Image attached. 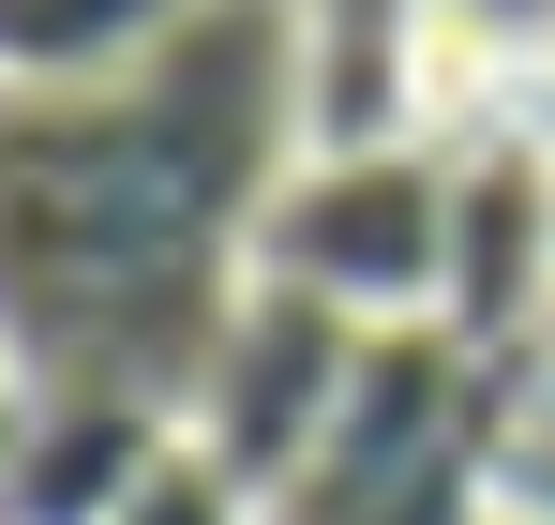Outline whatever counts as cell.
Masks as SVG:
<instances>
[{
  "label": "cell",
  "mask_w": 555,
  "mask_h": 525,
  "mask_svg": "<svg viewBox=\"0 0 555 525\" xmlns=\"http://www.w3.org/2000/svg\"><path fill=\"white\" fill-rule=\"evenodd\" d=\"M300 166V0H210L105 90H15L0 120V285L15 375L135 390L195 421V375L256 285V210Z\"/></svg>",
  "instance_id": "cell-1"
},
{
  "label": "cell",
  "mask_w": 555,
  "mask_h": 525,
  "mask_svg": "<svg viewBox=\"0 0 555 525\" xmlns=\"http://www.w3.org/2000/svg\"><path fill=\"white\" fill-rule=\"evenodd\" d=\"M511 360H480L465 331H375L346 421L315 436V465L271 496V525H495V436H511Z\"/></svg>",
  "instance_id": "cell-2"
},
{
  "label": "cell",
  "mask_w": 555,
  "mask_h": 525,
  "mask_svg": "<svg viewBox=\"0 0 555 525\" xmlns=\"http://www.w3.org/2000/svg\"><path fill=\"white\" fill-rule=\"evenodd\" d=\"M256 270L346 300L361 331H421L451 300V136L405 151H300L285 195L256 210Z\"/></svg>",
  "instance_id": "cell-3"
},
{
  "label": "cell",
  "mask_w": 555,
  "mask_h": 525,
  "mask_svg": "<svg viewBox=\"0 0 555 525\" xmlns=\"http://www.w3.org/2000/svg\"><path fill=\"white\" fill-rule=\"evenodd\" d=\"M361 346H375V331L346 316V300H315V285H271V270H256L241 316H225V346H210V375H195V421H181V436L210 450L256 511H271L285 481L315 465V436L346 421Z\"/></svg>",
  "instance_id": "cell-4"
},
{
  "label": "cell",
  "mask_w": 555,
  "mask_h": 525,
  "mask_svg": "<svg viewBox=\"0 0 555 525\" xmlns=\"http://www.w3.org/2000/svg\"><path fill=\"white\" fill-rule=\"evenodd\" d=\"M436 331H465L511 375L555 360V151L495 105L451 120V300H436Z\"/></svg>",
  "instance_id": "cell-5"
},
{
  "label": "cell",
  "mask_w": 555,
  "mask_h": 525,
  "mask_svg": "<svg viewBox=\"0 0 555 525\" xmlns=\"http://www.w3.org/2000/svg\"><path fill=\"white\" fill-rule=\"evenodd\" d=\"M480 105L495 76L451 46L436 0H300V151H405Z\"/></svg>",
  "instance_id": "cell-6"
},
{
  "label": "cell",
  "mask_w": 555,
  "mask_h": 525,
  "mask_svg": "<svg viewBox=\"0 0 555 525\" xmlns=\"http://www.w3.org/2000/svg\"><path fill=\"white\" fill-rule=\"evenodd\" d=\"M166 450H181V421L135 406V390H46V375H15V406H0V525H120Z\"/></svg>",
  "instance_id": "cell-7"
},
{
  "label": "cell",
  "mask_w": 555,
  "mask_h": 525,
  "mask_svg": "<svg viewBox=\"0 0 555 525\" xmlns=\"http://www.w3.org/2000/svg\"><path fill=\"white\" fill-rule=\"evenodd\" d=\"M210 0H0V76L15 90H105L135 61H166Z\"/></svg>",
  "instance_id": "cell-8"
},
{
  "label": "cell",
  "mask_w": 555,
  "mask_h": 525,
  "mask_svg": "<svg viewBox=\"0 0 555 525\" xmlns=\"http://www.w3.org/2000/svg\"><path fill=\"white\" fill-rule=\"evenodd\" d=\"M495 525H555V360L511 390V436H495Z\"/></svg>",
  "instance_id": "cell-9"
},
{
  "label": "cell",
  "mask_w": 555,
  "mask_h": 525,
  "mask_svg": "<svg viewBox=\"0 0 555 525\" xmlns=\"http://www.w3.org/2000/svg\"><path fill=\"white\" fill-rule=\"evenodd\" d=\"M120 525H271V511H256V496H241V481H225V465H210V450L181 436L166 465H151V496H135Z\"/></svg>",
  "instance_id": "cell-10"
},
{
  "label": "cell",
  "mask_w": 555,
  "mask_h": 525,
  "mask_svg": "<svg viewBox=\"0 0 555 525\" xmlns=\"http://www.w3.org/2000/svg\"><path fill=\"white\" fill-rule=\"evenodd\" d=\"M436 15H451V46L480 76H511L526 46H555V0H436Z\"/></svg>",
  "instance_id": "cell-11"
},
{
  "label": "cell",
  "mask_w": 555,
  "mask_h": 525,
  "mask_svg": "<svg viewBox=\"0 0 555 525\" xmlns=\"http://www.w3.org/2000/svg\"><path fill=\"white\" fill-rule=\"evenodd\" d=\"M495 120H526V136L555 151V46H526V61L495 76Z\"/></svg>",
  "instance_id": "cell-12"
}]
</instances>
